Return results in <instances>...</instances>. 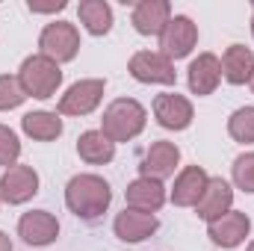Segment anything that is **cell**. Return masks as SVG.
Returning <instances> with one entry per match:
<instances>
[{
    "label": "cell",
    "mask_w": 254,
    "mask_h": 251,
    "mask_svg": "<svg viewBox=\"0 0 254 251\" xmlns=\"http://www.w3.org/2000/svg\"><path fill=\"white\" fill-rule=\"evenodd\" d=\"M133 30L139 36H157L166 30V24L172 21V3L169 0H139L130 12Z\"/></svg>",
    "instance_id": "cell-14"
},
{
    "label": "cell",
    "mask_w": 254,
    "mask_h": 251,
    "mask_svg": "<svg viewBox=\"0 0 254 251\" xmlns=\"http://www.w3.org/2000/svg\"><path fill=\"white\" fill-rule=\"evenodd\" d=\"M0 251H12V240H9L3 231H0Z\"/></svg>",
    "instance_id": "cell-28"
},
{
    "label": "cell",
    "mask_w": 254,
    "mask_h": 251,
    "mask_svg": "<svg viewBox=\"0 0 254 251\" xmlns=\"http://www.w3.org/2000/svg\"><path fill=\"white\" fill-rule=\"evenodd\" d=\"M113 231H116V237L122 243L136 246V243H145L148 237H154L160 231V219L151 216V213H139V210H127L125 207V213L116 216Z\"/></svg>",
    "instance_id": "cell-16"
},
{
    "label": "cell",
    "mask_w": 254,
    "mask_h": 251,
    "mask_svg": "<svg viewBox=\"0 0 254 251\" xmlns=\"http://www.w3.org/2000/svg\"><path fill=\"white\" fill-rule=\"evenodd\" d=\"M24 101H27V95L18 83V74H0V113L18 110Z\"/></svg>",
    "instance_id": "cell-25"
},
{
    "label": "cell",
    "mask_w": 254,
    "mask_h": 251,
    "mask_svg": "<svg viewBox=\"0 0 254 251\" xmlns=\"http://www.w3.org/2000/svg\"><path fill=\"white\" fill-rule=\"evenodd\" d=\"M39 54L54 60L57 65L71 63L80 54V30L71 21H54L39 36Z\"/></svg>",
    "instance_id": "cell-5"
},
{
    "label": "cell",
    "mask_w": 254,
    "mask_h": 251,
    "mask_svg": "<svg viewBox=\"0 0 254 251\" xmlns=\"http://www.w3.org/2000/svg\"><path fill=\"white\" fill-rule=\"evenodd\" d=\"M231 181H234L237 189L254 195V151H246V154H240V157L234 160V166H231Z\"/></svg>",
    "instance_id": "cell-24"
},
{
    "label": "cell",
    "mask_w": 254,
    "mask_h": 251,
    "mask_svg": "<svg viewBox=\"0 0 254 251\" xmlns=\"http://www.w3.org/2000/svg\"><path fill=\"white\" fill-rule=\"evenodd\" d=\"M249 86H252V92H254V74H252V80H249Z\"/></svg>",
    "instance_id": "cell-29"
},
{
    "label": "cell",
    "mask_w": 254,
    "mask_h": 251,
    "mask_svg": "<svg viewBox=\"0 0 254 251\" xmlns=\"http://www.w3.org/2000/svg\"><path fill=\"white\" fill-rule=\"evenodd\" d=\"M198 45V27L190 15H172V21L166 24V30L160 33V54L175 60L190 57Z\"/></svg>",
    "instance_id": "cell-7"
},
{
    "label": "cell",
    "mask_w": 254,
    "mask_h": 251,
    "mask_svg": "<svg viewBox=\"0 0 254 251\" xmlns=\"http://www.w3.org/2000/svg\"><path fill=\"white\" fill-rule=\"evenodd\" d=\"M104 92H107V83L101 77H86V80H77L65 89V95L57 104V113L60 116H74V119H83V116H92L101 101H104Z\"/></svg>",
    "instance_id": "cell-4"
},
{
    "label": "cell",
    "mask_w": 254,
    "mask_h": 251,
    "mask_svg": "<svg viewBox=\"0 0 254 251\" xmlns=\"http://www.w3.org/2000/svg\"><path fill=\"white\" fill-rule=\"evenodd\" d=\"M252 36H254V12H252Z\"/></svg>",
    "instance_id": "cell-31"
},
{
    "label": "cell",
    "mask_w": 254,
    "mask_h": 251,
    "mask_svg": "<svg viewBox=\"0 0 254 251\" xmlns=\"http://www.w3.org/2000/svg\"><path fill=\"white\" fill-rule=\"evenodd\" d=\"M207 181H210V175H207L201 166H187V169H181L178 178H175L172 195H169L172 204H175V207H195V204L201 201L204 189H207Z\"/></svg>",
    "instance_id": "cell-18"
},
{
    "label": "cell",
    "mask_w": 254,
    "mask_h": 251,
    "mask_svg": "<svg viewBox=\"0 0 254 251\" xmlns=\"http://www.w3.org/2000/svg\"><path fill=\"white\" fill-rule=\"evenodd\" d=\"M148 125V113L145 107L136 101V98H116L107 110H104V119H101V133L110 139V142H130L136 139Z\"/></svg>",
    "instance_id": "cell-2"
},
{
    "label": "cell",
    "mask_w": 254,
    "mask_h": 251,
    "mask_svg": "<svg viewBox=\"0 0 254 251\" xmlns=\"http://www.w3.org/2000/svg\"><path fill=\"white\" fill-rule=\"evenodd\" d=\"M166 198H169L166 187L160 181H151V178H136L125 189L127 210H139V213H151V216L166 204Z\"/></svg>",
    "instance_id": "cell-17"
},
{
    "label": "cell",
    "mask_w": 254,
    "mask_h": 251,
    "mask_svg": "<svg viewBox=\"0 0 254 251\" xmlns=\"http://www.w3.org/2000/svg\"><path fill=\"white\" fill-rule=\"evenodd\" d=\"M234 210V187L225 181V178H210L207 181V189L201 195V201L195 204V213L198 219H204L207 225L222 219L225 213Z\"/></svg>",
    "instance_id": "cell-13"
},
{
    "label": "cell",
    "mask_w": 254,
    "mask_h": 251,
    "mask_svg": "<svg viewBox=\"0 0 254 251\" xmlns=\"http://www.w3.org/2000/svg\"><path fill=\"white\" fill-rule=\"evenodd\" d=\"M18 237L33 249L54 246L57 237H60V222L48 210H30V213H24L18 219Z\"/></svg>",
    "instance_id": "cell-11"
},
{
    "label": "cell",
    "mask_w": 254,
    "mask_h": 251,
    "mask_svg": "<svg viewBox=\"0 0 254 251\" xmlns=\"http://www.w3.org/2000/svg\"><path fill=\"white\" fill-rule=\"evenodd\" d=\"M249 234H252V219H249V213H243V210H231V213H225L222 219H216V222L207 225L210 243H213L216 249H225V251L243 246Z\"/></svg>",
    "instance_id": "cell-10"
},
{
    "label": "cell",
    "mask_w": 254,
    "mask_h": 251,
    "mask_svg": "<svg viewBox=\"0 0 254 251\" xmlns=\"http://www.w3.org/2000/svg\"><path fill=\"white\" fill-rule=\"evenodd\" d=\"M77 15H80V24L86 27V33H92V36H107L113 30V6L107 0H80Z\"/></svg>",
    "instance_id": "cell-22"
},
{
    "label": "cell",
    "mask_w": 254,
    "mask_h": 251,
    "mask_svg": "<svg viewBox=\"0 0 254 251\" xmlns=\"http://www.w3.org/2000/svg\"><path fill=\"white\" fill-rule=\"evenodd\" d=\"M187 83H190V92L198 98H207L219 89L222 83V63L216 54H198L187 68Z\"/></svg>",
    "instance_id": "cell-15"
},
{
    "label": "cell",
    "mask_w": 254,
    "mask_h": 251,
    "mask_svg": "<svg viewBox=\"0 0 254 251\" xmlns=\"http://www.w3.org/2000/svg\"><path fill=\"white\" fill-rule=\"evenodd\" d=\"M18 157H21V142H18V133L12 127L0 125V166L12 169L18 166Z\"/></svg>",
    "instance_id": "cell-26"
},
{
    "label": "cell",
    "mask_w": 254,
    "mask_h": 251,
    "mask_svg": "<svg viewBox=\"0 0 254 251\" xmlns=\"http://www.w3.org/2000/svg\"><path fill=\"white\" fill-rule=\"evenodd\" d=\"M181 166V148L169 139H160V142H151V148L142 154V163H139V178H151V181H166L175 175V169Z\"/></svg>",
    "instance_id": "cell-9"
},
{
    "label": "cell",
    "mask_w": 254,
    "mask_h": 251,
    "mask_svg": "<svg viewBox=\"0 0 254 251\" xmlns=\"http://www.w3.org/2000/svg\"><path fill=\"white\" fill-rule=\"evenodd\" d=\"M33 195H39V172L33 166L18 163L0 175V204L18 207L27 204Z\"/></svg>",
    "instance_id": "cell-8"
},
{
    "label": "cell",
    "mask_w": 254,
    "mask_h": 251,
    "mask_svg": "<svg viewBox=\"0 0 254 251\" xmlns=\"http://www.w3.org/2000/svg\"><path fill=\"white\" fill-rule=\"evenodd\" d=\"M65 6V0H51V3H36V0H27V9L33 12V15H48V12H63Z\"/></svg>",
    "instance_id": "cell-27"
},
{
    "label": "cell",
    "mask_w": 254,
    "mask_h": 251,
    "mask_svg": "<svg viewBox=\"0 0 254 251\" xmlns=\"http://www.w3.org/2000/svg\"><path fill=\"white\" fill-rule=\"evenodd\" d=\"M228 133L234 142L254 145V107H240L228 119Z\"/></svg>",
    "instance_id": "cell-23"
},
{
    "label": "cell",
    "mask_w": 254,
    "mask_h": 251,
    "mask_svg": "<svg viewBox=\"0 0 254 251\" xmlns=\"http://www.w3.org/2000/svg\"><path fill=\"white\" fill-rule=\"evenodd\" d=\"M154 119L157 125L166 127V130H187L195 119V110H192V101L178 95V92H163L154 98Z\"/></svg>",
    "instance_id": "cell-12"
},
{
    "label": "cell",
    "mask_w": 254,
    "mask_h": 251,
    "mask_svg": "<svg viewBox=\"0 0 254 251\" xmlns=\"http://www.w3.org/2000/svg\"><path fill=\"white\" fill-rule=\"evenodd\" d=\"M246 251H254V240H252V243H249V249H246Z\"/></svg>",
    "instance_id": "cell-30"
},
{
    "label": "cell",
    "mask_w": 254,
    "mask_h": 251,
    "mask_svg": "<svg viewBox=\"0 0 254 251\" xmlns=\"http://www.w3.org/2000/svg\"><path fill=\"white\" fill-rule=\"evenodd\" d=\"M18 83H21V89H24L27 98L48 101L63 86V68L54 63V60L42 57V54H33V57H27L21 63V68H18Z\"/></svg>",
    "instance_id": "cell-3"
},
{
    "label": "cell",
    "mask_w": 254,
    "mask_h": 251,
    "mask_svg": "<svg viewBox=\"0 0 254 251\" xmlns=\"http://www.w3.org/2000/svg\"><path fill=\"white\" fill-rule=\"evenodd\" d=\"M127 71L133 80L145 83V86H175L178 83V71L169 57H163L160 51H136L127 63Z\"/></svg>",
    "instance_id": "cell-6"
},
{
    "label": "cell",
    "mask_w": 254,
    "mask_h": 251,
    "mask_svg": "<svg viewBox=\"0 0 254 251\" xmlns=\"http://www.w3.org/2000/svg\"><path fill=\"white\" fill-rule=\"evenodd\" d=\"M77 154H80V160L89 163V166H107V163H113V157H116V142H110V139L101 133V127H98V130H86V133H80V139H77Z\"/></svg>",
    "instance_id": "cell-20"
},
{
    "label": "cell",
    "mask_w": 254,
    "mask_h": 251,
    "mask_svg": "<svg viewBox=\"0 0 254 251\" xmlns=\"http://www.w3.org/2000/svg\"><path fill=\"white\" fill-rule=\"evenodd\" d=\"M219 63H222V80H228L231 86H246L254 74V51L246 45H231Z\"/></svg>",
    "instance_id": "cell-19"
},
{
    "label": "cell",
    "mask_w": 254,
    "mask_h": 251,
    "mask_svg": "<svg viewBox=\"0 0 254 251\" xmlns=\"http://www.w3.org/2000/svg\"><path fill=\"white\" fill-rule=\"evenodd\" d=\"M21 130L36 142H54L63 136V116L51 110H36L21 116Z\"/></svg>",
    "instance_id": "cell-21"
},
{
    "label": "cell",
    "mask_w": 254,
    "mask_h": 251,
    "mask_svg": "<svg viewBox=\"0 0 254 251\" xmlns=\"http://www.w3.org/2000/svg\"><path fill=\"white\" fill-rule=\"evenodd\" d=\"M113 204V189L101 175H74L65 187V207L83 219V222H95L101 219Z\"/></svg>",
    "instance_id": "cell-1"
}]
</instances>
